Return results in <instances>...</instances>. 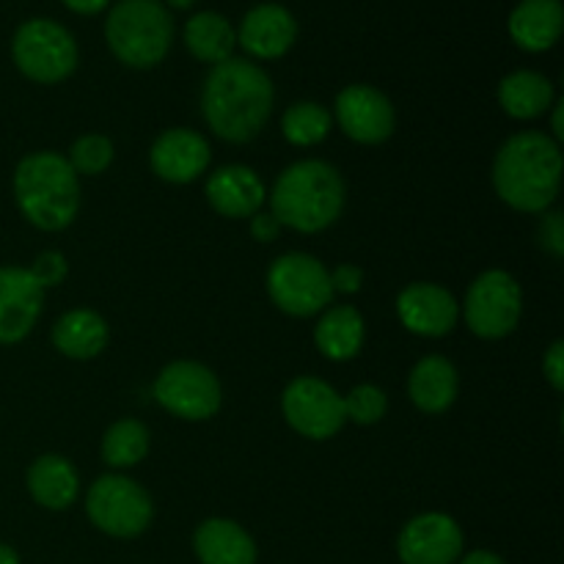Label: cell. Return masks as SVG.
<instances>
[{"label":"cell","instance_id":"4","mask_svg":"<svg viewBox=\"0 0 564 564\" xmlns=\"http://www.w3.org/2000/svg\"><path fill=\"white\" fill-rule=\"evenodd\" d=\"M14 198L36 229L61 231L77 218L80 182L58 152H33L17 165Z\"/></svg>","mask_w":564,"mask_h":564},{"label":"cell","instance_id":"1","mask_svg":"<svg viewBox=\"0 0 564 564\" xmlns=\"http://www.w3.org/2000/svg\"><path fill=\"white\" fill-rule=\"evenodd\" d=\"M202 110L209 130L229 143L257 138L273 113V80L262 66L231 55L215 64L202 91Z\"/></svg>","mask_w":564,"mask_h":564},{"label":"cell","instance_id":"19","mask_svg":"<svg viewBox=\"0 0 564 564\" xmlns=\"http://www.w3.org/2000/svg\"><path fill=\"white\" fill-rule=\"evenodd\" d=\"M562 0H521L510 14V36L527 53H545L562 36Z\"/></svg>","mask_w":564,"mask_h":564},{"label":"cell","instance_id":"10","mask_svg":"<svg viewBox=\"0 0 564 564\" xmlns=\"http://www.w3.org/2000/svg\"><path fill=\"white\" fill-rule=\"evenodd\" d=\"M154 400L185 422L213 419L220 408V383L213 369L196 361H174L154 380Z\"/></svg>","mask_w":564,"mask_h":564},{"label":"cell","instance_id":"28","mask_svg":"<svg viewBox=\"0 0 564 564\" xmlns=\"http://www.w3.org/2000/svg\"><path fill=\"white\" fill-rule=\"evenodd\" d=\"M330 124L334 119L317 102H295L292 108H286L284 119H281V130L292 147H317L319 141L328 138Z\"/></svg>","mask_w":564,"mask_h":564},{"label":"cell","instance_id":"31","mask_svg":"<svg viewBox=\"0 0 564 564\" xmlns=\"http://www.w3.org/2000/svg\"><path fill=\"white\" fill-rule=\"evenodd\" d=\"M28 270H31L33 279H36L39 284H42V290H50V286L64 284L66 273H69V268H66L64 253H58V251L39 253L36 262H33Z\"/></svg>","mask_w":564,"mask_h":564},{"label":"cell","instance_id":"25","mask_svg":"<svg viewBox=\"0 0 564 564\" xmlns=\"http://www.w3.org/2000/svg\"><path fill=\"white\" fill-rule=\"evenodd\" d=\"M499 102L512 119H538L554 105V86L540 72H512L499 83Z\"/></svg>","mask_w":564,"mask_h":564},{"label":"cell","instance_id":"15","mask_svg":"<svg viewBox=\"0 0 564 564\" xmlns=\"http://www.w3.org/2000/svg\"><path fill=\"white\" fill-rule=\"evenodd\" d=\"M400 323L411 334L438 339L446 336L457 323V301L449 290L438 284H411L397 297Z\"/></svg>","mask_w":564,"mask_h":564},{"label":"cell","instance_id":"39","mask_svg":"<svg viewBox=\"0 0 564 564\" xmlns=\"http://www.w3.org/2000/svg\"><path fill=\"white\" fill-rule=\"evenodd\" d=\"M562 108H564L562 102L556 105V108H554V135H556V141H562V138H564V127H562Z\"/></svg>","mask_w":564,"mask_h":564},{"label":"cell","instance_id":"12","mask_svg":"<svg viewBox=\"0 0 564 564\" xmlns=\"http://www.w3.org/2000/svg\"><path fill=\"white\" fill-rule=\"evenodd\" d=\"M336 121L347 138L375 147L394 132V105L375 86L356 83L336 97Z\"/></svg>","mask_w":564,"mask_h":564},{"label":"cell","instance_id":"29","mask_svg":"<svg viewBox=\"0 0 564 564\" xmlns=\"http://www.w3.org/2000/svg\"><path fill=\"white\" fill-rule=\"evenodd\" d=\"M66 163L80 176H97L113 163V143L105 135H83L72 143Z\"/></svg>","mask_w":564,"mask_h":564},{"label":"cell","instance_id":"17","mask_svg":"<svg viewBox=\"0 0 564 564\" xmlns=\"http://www.w3.org/2000/svg\"><path fill=\"white\" fill-rule=\"evenodd\" d=\"M297 39V22L290 14V9L279 3H259L242 17L237 42L242 44L248 55L253 58H281L290 53V47Z\"/></svg>","mask_w":564,"mask_h":564},{"label":"cell","instance_id":"37","mask_svg":"<svg viewBox=\"0 0 564 564\" xmlns=\"http://www.w3.org/2000/svg\"><path fill=\"white\" fill-rule=\"evenodd\" d=\"M460 564H505V560L496 556L494 551H471Z\"/></svg>","mask_w":564,"mask_h":564},{"label":"cell","instance_id":"40","mask_svg":"<svg viewBox=\"0 0 564 564\" xmlns=\"http://www.w3.org/2000/svg\"><path fill=\"white\" fill-rule=\"evenodd\" d=\"M165 3L174 6V9H191V6L196 3V0H165Z\"/></svg>","mask_w":564,"mask_h":564},{"label":"cell","instance_id":"6","mask_svg":"<svg viewBox=\"0 0 564 564\" xmlns=\"http://www.w3.org/2000/svg\"><path fill=\"white\" fill-rule=\"evenodd\" d=\"M14 64L28 80L61 83L77 69V44L64 25L53 20H28L17 28L11 42Z\"/></svg>","mask_w":564,"mask_h":564},{"label":"cell","instance_id":"20","mask_svg":"<svg viewBox=\"0 0 564 564\" xmlns=\"http://www.w3.org/2000/svg\"><path fill=\"white\" fill-rule=\"evenodd\" d=\"M193 551L202 564H257V543L229 518L204 521L193 534Z\"/></svg>","mask_w":564,"mask_h":564},{"label":"cell","instance_id":"35","mask_svg":"<svg viewBox=\"0 0 564 564\" xmlns=\"http://www.w3.org/2000/svg\"><path fill=\"white\" fill-rule=\"evenodd\" d=\"M279 231H281V224H279V220H275L270 213H257V215H253V218H251V235H253V240H259V242H273L275 237H279Z\"/></svg>","mask_w":564,"mask_h":564},{"label":"cell","instance_id":"5","mask_svg":"<svg viewBox=\"0 0 564 564\" xmlns=\"http://www.w3.org/2000/svg\"><path fill=\"white\" fill-rule=\"evenodd\" d=\"M105 39L124 66L152 69L169 55L174 20L160 0H119L105 22Z\"/></svg>","mask_w":564,"mask_h":564},{"label":"cell","instance_id":"34","mask_svg":"<svg viewBox=\"0 0 564 564\" xmlns=\"http://www.w3.org/2000/svg\"><path fill=\"white\" fill-rule=\"evenodd\" d=\"M364 270L356 268V264H339V268L330 273V286L334 292H345V295H352V292L361 290Z\"/></svg>","mask_w":564,"mask_h":564},{"label":"cell","instance_id":"11","mask_svg":"<svg viewBox=\"0 0 564 564\" xmlns=\"http://www.w3.org/2000/svg\"><path fill=\"white\" fill-rule=\"evenodd\" d=\"M281 408L290 427L312 441L334 438L347 422L345 400L319 378L292 380L281 397Z\"/></svg>","mask_w":564,"mask_h":564},{"label":"cell","instance_id":"36","mask_svg":"<svg viewBox=\"0 0 564 564\" xmlns=\"http://www.w3.org/2000/svg\"><path fill=\"white\" fill-rule=\"evenodd\" d=\"M108 3L110 0H64L66 9L75 11V14H86V17L99 14V11H102Z\"/></svg>","mask_w":564,"mask_h":564},{"label":"cell","instance_id":"38","mask_svg":"<svg viewBox=\"0 0 564 564\" xmlns=\"http://www.w3.org/2000/svg\"><path fill=\"white\" fill-rule=\"evenodd\" d=\"M0 564H20V556H17V551L11 545L0 543Z\"/></svg>","mask_w":564,"mask_h":564},{"label":"cell","instance_id":"9","mask_svg":"<svg viewBox=\"0 0 564 564\" xmlns=\"http://www.w3.org/2000/svg\"><path fill=\"white\" fill-rule=\"evenodd\" d=\"M466 323L479 339H505L521 323V284L507 270H488L466 295Z\"/></svg>","mask_w":564,"mask_h":564},{"label":"cell","instance_id":"3","mask_svg":"<svg viewBox=\"0 0 564 564\" xmlns=\"http://www.w3.org/2000/svg\"><path fill=\"white\" fill-rule=\"evenodd\" d=\"M270 207L281 226L314 235L336 224L345 209V180L323 160H301L279 176Z\"/></svg>","mask_w":564,"mask_h":564},{"label":"cell","instance_id":"8","mask_svg":"<svg viewBox=\"0 0 564 564\" xmlns=\"http://www.w3.org/2000/svg\"><path fill=\"white\" fill-rule=\"evenodd\" d=\"M268 292L292 317H312L334 301L330 270L308 253H284L268 270Z\"/></svg>","mask_w":564,"mask_h":564},{"label":"cell","instance_id":"16","mask_svg":"<svg viewBox=\"0 0 564 564\" xmlns=\"http://www.w3.org/2000/svg\"><path fill=\"white\" fill-rule=\"evenodd\" d=\"M149 160H152V171L163 182L187 185L207 171L209 143L198 132L176 127V130L163 132L154 141Z\"/></svg>","mask_w":564,"mask_h":564},{"label":"cell","instance_id":"24","mask_svg":"<svg viewBox=\"0 0 564 564\" xmlns=\"http://www.w3.org/2000/svg\"><path fill=\"white\" fill-rule=\"evenodd\" d=\"M317 350L330 361H350L361 352L364 317L352 306H334L323 314L314 328Z\"/></svg>","mask_w":564,"mask_h":564},{"label":"cell","instance_id":"2","mask_svg":"<svg viewBox=\"0 0 564 564\" xmlns=\"http://www.w3.org/2000/svg\"><path fill=\"white\" fill-rule=\"evenodd\" d=\"M562 152L545 132H518L499 149L494 187L518 213H545L560 196Z\"/></svg>","mask_w":564,"mask_h":564},{"label":"cell","instance_id":"33","mask_svg":"<svg viewBox=\"0 0 564 564\" xmlns=\"http://www.w3.org/2000/svg\"><path fill=\"white\" fill-rule=\"evenodd\" d=\"M543 372L545 380L551 383V389H564V341H554V345L549 347V352H545L543 358Z\"/></svg>","mask_w":564,"mask_h":564},{"label":"cell","instance_id":"21","mask_svg":"<svg viewBox=\"0 0 564 564\" xmlns=\"http://www.w3.org/2000/svg\"><path fill=\"white\" fill-rule=\"evenodd\" d=\"M413 405L424 413H444L457 400V369L449 358L427 356L413 367L408 380Z\"/></svg>","mask_w":564,"mask_h":564},{"label":"cell","instance_id":"30","mask_svg":"<svg viewBox=\"0 0 564 564\" xmlns=\"http://www.w3.org/2000/svg\"><path fill=\"white\" fill-rule=\"evenodd\" d=\"M341 400H345V416L350 419V422L364 424V427H367V424H378L380 419L386 416V408H389L383 389H378V386L372 383L356 386V389L347 397H341Z\"/></svg>","mask_w":564,"mask_h":564},{"label":"cell","instance_id":"22","mask_svg":"<svg viewBox=\"0 0 564 564\" xmlns=\"http://www.w3.org/2000/svg\"><path fill=\"white\" fill-rule=\"evenodd\" d=\"M28 490L36 505L61 512L75 505L80 494V477L66 457L44 455L28 468Z\"/></svg>","mask_w":564,"mask_h":564},{"label":"cell","instance_id":"14","mask_svg":"<svg viewBox=\"0 0 564 564\" xmlns=\"http://www.w3.org/2000/svg\"><path fill=\"white\" fill-rule=\"evenodd\" d=\"M44 290L28 268H0V345H17L36 325Z\"/></svg>","mask_w":564,"mask_h":564},{"label":"cell","instance_id":"32","mask_svg":"<svg viewBox=\"0 0 564 564\" xmlns=\"http://www.w3.org/2000/svg\"><path fill=\"white\" fill-rule=\"evenodd\" d=\"M540 246L551 253V257L560 259L564 253V220L562 213H549L540 224Z\"/></svg>","mask_w":564,"mask_h":564},{"label":"cell","instance_id":"27","mask_svg":"<svg viewBox=\"0 0 564 564\" xmlns=\"http://www.w3.org/2000/svg\"><path fill=\"white\" fill-rule=\"evenodd\" d=\"M149 430L135 419H121L105 433L102 457L110 468H132L147 457Z\"/></svg>","mask_w":564,"mask_h":564},{"label":"cell","instance_id":"7","mask_svg":"<svg viewBox=\"0 0 564 564\" xmlns=\"http://www.w3.org/2000/svg\"><path fill=\"white\" fill-rule=\"evenodd\" d=\"M86 512L88 521L99 532L110 534V538L130 540L147 532L149 523H152L154 507L147 490L132 482L130 477L105 474L88 488Z\"/></svg>","mask_w":564,"mask_h":564},{"label":"cell","instance_id":"18","mask_svg":"<svg viewBox=\"0 0 564 564\" xmlns=\"http://www.w3.org/2000/svg\"><path fill=\"white\" fill-rule=\"evenodd\" d=\"M264 185L248 165H224L207 180V202L224 218H253L264 204Z\"/></svg>","mask_w":564,"mask_h":564},{"label":"cell","instance_id":"23","mask_svg":"<svg viewBox=\"0 0 564 564\" xmlns=\"http://www.w3.org/2000/svg\"><path fill=\"white\" fill-rule=\"evenodd\" d=\"M53 345L66 358L88 361L108 347V323L91 308H72L55 323Z\"/></svg>","mask_w":564,"mask_h":564},{"label":"cell","instance_id":"13","mask_svg":"<svg viewBox=\"0 0 564 564\" xmlns=\"http://www.w3.org/2000/svg\"><path fill=\"white\" fill-rule=\"evenodd\" d=\"M397 554L402 564H455L463 554V532L455 518L424 512L402 529Z\"/></svg>","mask_w":564,"mask_h":564},{"label":"cell","instance_id":"26","mask_svg":"<svg viewBox=\"0 0 564 564\" xmlns=\"http://www.w3.org/2000/svg\"><path fill=\"white\" fill-rule=\"evenodd\" d=\"M185 44L204 64H224L231 58L237 33L231 22L218 11H198L185 25Z\"/></svg>","mask_w":564,"mask_h":564}]
</instances>
